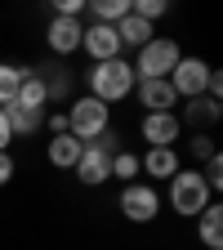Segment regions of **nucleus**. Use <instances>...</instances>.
Masks as SVG:
<instances>
[{"label":"nucleus","mask_w":223,"mask_h":250,"mask_svg":"<svg viewBox=\"0 0 223 250\" xmlns=\"http://www.w3.org/2000/svg\"><path fill=\"white\" fill-rule=\"evenodd\" d=\"M179 121H187L192 130H197V125H210V121H219V99H205V94H201V99H187V112H183Z\"/></svg>","instance_id":"f3484780"},{"label":"nucleus","mask_w":223,"mask_h":250,"mask_svg":"<svg viewBox=\"0 0 223 250\" xmlns=\"http://www.w3.org/2000/svg\"><path fill=\"white\" fill-rule=\"evenodd\" d=\"M9 179H14V156H9V152H0V188H5Z\"/></svg>","instance_id":"bb28decb"},{"label":"nucleus","mask_w":223,"mask_h":250,"mask_svg":"<svg viewBox=\"0 0 223 250\" xmlns=\"http://www.w3.org/2000/svg\"><path fill=\"white\" fill-rule=\"evenodd\" d=\"M134 85H139L134 62H125V58H107V62H94L89 67V99H99V103L130 99Z\"/></svg>","instance_id":"f257e3e1"},{"label":"nucleus","mask_w":223,"mask_h":250,"mask_svg":"<svg viewBox=\"0 0 223 250\" xmlns=\"http://www.w3.org/2000/svg\"><path fill=\"white\" fill-rule=\"evenodd\" d=\"M45 130H49V139H54V134H67V112H54V116H45Z\"/></svg>","instance_id":"b1692460"},{"label":"nucleus","mask_w":223,"mask_h":250,"mask_svg":"<svg viewBox=\"0 0 223 250\" xmlns=\"http://www.w3.org/2000/svg\"><path fill=\"white\" fill-rule=\"evenodd\" d=\"M139 174V156L134 152H116L112 156V179H134Z\"/></svg>","instance_id":"412c9836"},{"label":"nucleus","mask_w":223,"mask_h":250,"mask_svg":"<svg viewBox=\"0 0 223 250\" xmlns=\"http://www.w3.org/2000/svg\"><path fill=\"white\" fill-rule=\"evenodd\" d=\"M121 214L130 219V224H152V219L161 214V197H156V188L152 183H125Z\"/></svg>","instance_id":"423d86ee"},{"label":"nucleus","mask_w":223,"mask_h":250,"mask_svg":"<svg viewBox=\"0 0 223 250\" xmlns=\"http://www.w3.org/2000/svg\"><path fill=\"white\" fill-rule=\"evenodd\" d=\"M192 152H197V156H214V143H210V134H197V139H192Z\"/></svg>","instance_id":"cd10ccee"},{"label":"nucleus","mask_w":223,"mask_h":250,"mask_svg":"<svg viewBox=\"0 0 223 250\" xmlns=\"http://www.w3.org/2000/svg\"><path fill=\"white\" fill-rule=\"evenodd\" d=\"M139 130H143V139H147L152 147H174L179 134H183V121H179L174 112H147Z\"/></svg>","instance_id":"1a4fd4ad"},{"label":"nucleus","mask_w":223,"mask_h":250,"mask_svg":"<svg viewBox=\"0 0 223 250\" xmlns=\"http://www.w3.org/2000/svg\"><path fill=\"white\" fill-rule=\"evenodd\" d=\"M139 170H147L152 179H174L183 166L174 147H147V156H139Z\"/></svg>","instance_id":"f8f14e48"},{"label":"nucleus","mask_w":223,"mask_h":250,"mask_svg":"<svg viewBox=\"0 0 223 250\" xmlns=\"http://www.w3.org/2000/svg\"><path fill=\"white\" fill-rule=\"evenodd\" d=\"M85 0H58V18H81Z\"/></svg>","instance_id":"a878e982"},{"label":"nucleus","mask_w":223,"mask_h":250,"mask_svg":"<svg viewBox=\"0 0 223 250\" xmlns=\"http://www.w3.org/2000/svg\"><path fill=\"white\" fill-rule=\"evenodd\" d=\"M130 9H134V0H94V5H89L94 22H107V27H116Z\"/></svg>","instance_id":"6ab92c4d"},{"label":"nucleus","mask_w":223,"mask_h":250,"mask_svg":"<svg viewBox=\"0 0 223 250\" xmlns=\"http://www.w3.org/2000/svg\"><path fill=\"white\" fill-rule=\"evenodd\" d=\"M9 112V130L14 134H36V130H45V112H31V107H5Z\"/></svg>","instance_id":"a211bd4d"},{"label":"nucleus","mask_w":223,"mask_h":250,"mask_svg":"<svg viewBox=\"0 0 223 250\" xmlns=\"http://www.w3.org/2000/svg\"><path fill=\"white\" fill-rule=\"evenodd\" d=\"M197 232H201V241H205V250H219L223 246V210L210 201L201 214H197Z\"/></svg>","instance_id":"2eb2a0df"},{"label":"nucleus","mask_w":223,"mask_h":250,"mask_svg":"<svg viewBox=\"0 0 223 250\" xmlns=\"http://www.w3.org/2000/svg\"><path fill=\"white\" fill-rule=\"evenodd\" d=\"M81 152H85V143H76L72 134H54L49 147H45V156H49V166H54V170H76Z\"/></svg>","instance_id":"ddd939ff"},{"label":"nucleus","mask_w":223,"mask_h":250,"mask_svg":"<svg viewBox=\"0 0 223 250\" xmlns=\"http://www.w3.org/2000/svg\"><path fill=\"white\" fill-rule=\"evenodd\" d=\"M45 103H49L45 76L27 72V76H22V85H18V94H14V107H31V112H45Z\"/></svg>","instance_id":"4468645a"},{"label":"nucleus","mask_w":223,"mask_h":250,"mask_svg":"<svg viewBox=\"0 0 223 250\" xmlns=\"http://www.w3.org/2000/svg\"><path fill=\"white\" fill-rule=\"evenodd\" d=\"M81 36H85V22H81V18H58V14H54V22H49V31H45L49 49L62 54V58L81 49Z\"/></svg>","instance_id":"9d476101"},{"label":"nucleus","mask_w":223,"mask_h":250,"mask_svg":"<svg viewBox=\"0 0 223 250\" xmlns=\"http://www.w3.org/2000/svg\"><path fill=\"white\" fill-rule=\"evenodd\" d=\"M201 179H205V188H210V192H219V188H223V156H219V152H214V156H205Z\"/></svg>","instance_id":"4be33fe9"},{"label":"nucleus","mask_w":223,"mask_h":250,"mask_svg":"<svg viewBox=\"0 0 223 250\" xmlns=\"http://www.w3.org/2000/svg\"><path fill=\"white\" fill-rule=\"evenodd\" d=\"M116 36H121V49H125V45L143 49V45L152 41V22H143V18H134V14H125V18L116 22Z\"/></svg>","instance_id":"dca6fc26"},{"label":"nucleus","mask_w":223,"mask_h":250,"mask_svg":"<svg viewBox=\"0 0 223 250\" xmlns=\"http://www.w3.org/2000/svg\"><path fill=\"white\" fill-rule=\"evenodd\" d=\"M179 45L170 36H152L143 49H139V62H134V76L139 81H170V72L179 67Z\"/></svg>","instance_id":"7ed1b4c3"},{"label":"nucleus","mask_w":223,"mask_h":250,"mask_svg":"<svg viewBox=\"0 0 223 250\" xmlns=\"http://www.w3.org/2000/svg\"><path fill=\"white\" fill-rule=\"evenodd\" d=\"M210 62L205 58H179V67L170 72V85H174V94L179 99H201L205 94V85H210Z\"/></svg>","instance_id":"0eeeda50"},{"label":"nucleus","mask_w":223,"mask_h":250,"mask_svg":"<svg viewBox=\"0 0 223 250\" xmlns=\"http://www.w3.org/2000/svg\"><path fill=\"white\" fill-rule=\"evenodd\" d=\"M81 49L94 62H107V58H121V36H116V27H107V22H89L85 36H81Z\"/></svg>","instance_id":"6e6552de"},{"label":"nucleus","mask_w":223,"mask_h":250,"mask_svg":"<svg viewBox=\"0 0 223 250\" xmlns=\"http://www.w3.org/2000/svg\"><path fill=\"white\" fill-rule=\"evenodd\" d=\"M31 67H14V62H0V107H9L14 103V94H18V85H22V76H27Z\"/></svg>","instance_id":"aec40b11"},{"label":"nucleus","mask_w":223,"mask_h":250,"mask_svg":"<svg viewBox=\"0 0 223 250\" xmlns=\"http://www.w3.org/2000/svg\"><path fill=\"white\" fill-rule=\"evenodd\" d=\"M112 156H116V134H103V139L85 143L81 161H76V179L89 183V188L107 183V179H112Z\"/></svg>","instance_id":"39448f33"},{"label":"nucleus","mask_w":223,"mask_h":250,"mask_svg":"<svg viewBox=\"0 0 223 250\" xmlns=\"http://www.w3.org/2000/svg\"><path fill=\"white\" fill-rule=\"evenodd\" d=\"M9 143H14V130H9V112L0 107V152H9Z\"/></svg>","instance_id":"393cba45"},{"label":"nucleus","mask_w":223,"mask_h":250,"mask_svg":"<svg viewBox=\"0 0 223 250\" xmlns=\"http://www.w3.org/2000/svg\"><path fill=\"white\" fill-rule=\"evenodd\" d=\"M134 94H139V103L147 112H174V103H179V94H174L170 81H139Z\"/></svg>","instance_id":"9b49d317"},{"label":"nucleus","mask_w":223,"mask_h":250,"mask_svg":"<svg viewBox=\"0 0 223 250\" xmlns=\"http://www.w3.org/2000/svg\"><path fill=\"white\" fill-rule=\"evenodd\" d=\"M210 188H205V179H201V170H179L174 179H170V206L183 214V219H197L205 206H210Z\"/></svg>","instance_id":"20e7f679"},{"label":"nucleus","mask_w":223,"mask_h":250,"mask_svg":"<svg viewBox=\"0 0 223 250\" xmlns=\"http://www.w3.org/2000/svg\"><path fill=\"white\" fill-rule=\"evenodd\" d=\"M107 125H112V107L107 103H99V99H76L72 107H67V134L76 139V143H94V139H103L107 134Z\"/></svg>","instance_id":"f03ea898"},{"label":"nucleus","mask_w":223,"mask_h":250,"mask_svg":"<svg viewBox=\"0 0 223 250\" xmlns=\"http://www.w3.org/2000/svg\"><path fill=\"white\" fill-rule=\"evenodd\" d=\"M130 14H134V18H143V22H156V18L165 14V0H139Z\"/></svg>","instance_id":"5701e85b"}]
</instances>
